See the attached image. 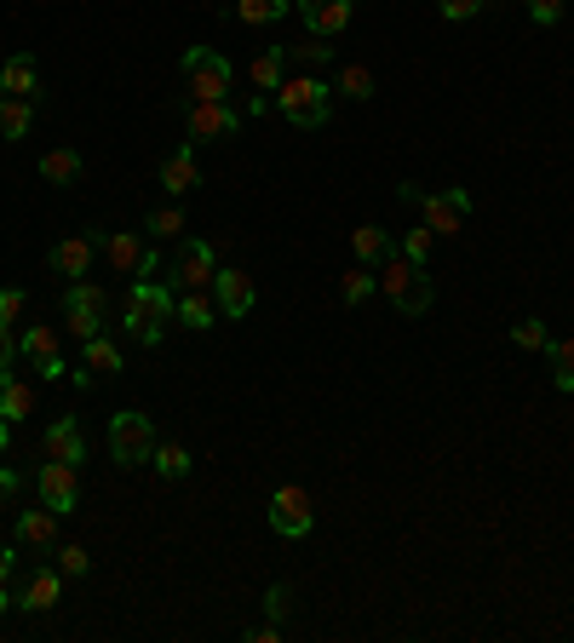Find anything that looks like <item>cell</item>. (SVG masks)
Here are the masks:
<instances>
[{
    "mask_svg": "<svg viewBox=\"0 0 574 643\" xmlns=\"http://www.w3.org/2000/svg\"><path fill=\"white\" fill-rule=\"evenodd\" d=\"M18 351H23L29 362H36V374H41V380H63V356H58V340H52V328H29Z\"/></svg>",
    "mask_w": 574,
    "mask_h": 643,
    "instance_id": "17",
    "label": "cell"
},
{
    "mask_svg": "<svg viewBox=\"0 0 574 643\" xmlns=\"http://www.w3.org/2000/svg\"><path fill=\"white\" fill-rule=\"evenodd\" d=\"M288 615H293V592H288V586H270V592H264V621L282 626Z\"/></svg>",
    "mask_w": 574,
    "mask_h": 643,
    "instance_id": "37",
    "label": "cell"
},
{
    "mask_svg": "<svg viewBox=\"0 0 574 643\" xmlns=\"http://www.w3.org/2000/svg\"><path fill=\"white\" fill-rule=\"evenodd\" d=\"M110 454H115V465H144L150 454H155V425H150V414H115L110 420Z\"/></svg>",
    "mask_w": 574,
    "mask_h": 643,
    "instance_id": "6",
    "label": "cell"
},
{
    "mask_svg": "<svg viewBox=\"0 0 574 643\" xmlns=\"http://www.w3.org/2000/svg\"><path fill=\"white\" fill-rule=\"evenodd\" d=\"M36 483H41V505H52L58 518H70L75 505H81V478H75V465H63V460H47Z\"/></svg>",
    "mask_w": 574,
    "mask_h": 643,
    "instance_id": "11",
    "label": "cell"
},
{
    "mask_svg": "<svg viewBox=\"0 0 574 643\" xmlns=\"http://www.w3.org/2000/svg\"><path fill=\"white\" fill-rule=\"evenodd\" d=\"M528 18L534 23H557L563 18V0H528Z\"/></svg>",
    "mask_w": 574,
    "mask_h": 643,
    "instance_id": "41",
    "label": "cell"
},
{
    "mask_svg": "<svg viewBox=\"0 0 574 643\" xmlns=\"http://www.w3.org/2000/svg\"><path fill=\"white\" fill-rule=\"evenodd\" d=\"M87 569H92L87 546H58V574H63V581H81Z\"/></svg>",
    "mask_w": 574,
    "mask_h": 643,
    "instance_id": "36",
    "label": "cell"
},
{
    "mask_svg": "<svg viewBox=\"0 0 574 643\" xmlns=\"http://www.w3.org/2000/svg\"><path fill=\"white\" fill-rule=\"evenodd\" d=\"M29 414H36V385H29V380H18L12 374V368H0V420H29Z\"/></svg>",
    "mask_w": 574,
    "mask_h": 643,
    "instance_id": "18",
    "label": "cell"
},
{
    "mask_svg": "<svg viewBox=\"0 0 574 643\" xmlns=\"http://www.w3.org/2000/svg\"><path fill=\"white\" fill-rule=\"evenodd\" d=\"M179 322H184V328H195V333H201V328H213V322H219L213 293H184V299H179Z\"/></svg>",
    "mask_w": 574,
    "mask_h": 643,
    "instance_id": "27",
    "label": "cell"
},
{
    "mask_svg": "<svg viewBox=\"0 0 574 643\" xmlns=\"http://www.w3.org/2000/svg\"><path fill=\"white\" fill-rule=\"evenodd\" d=\"M150 460H155L161 478H173V483L190 471V449H179V443H155V454H150Z\"/></svg>",
    "mask_w": 574,
    "mask_h": 643,
    "instance_id": "32",
    "label": "cell"
},
{
    "mask_svg": "<svg viewBox=\"0 0 574 643\" xmlns=\"http://www.w3.org/2000/svg\"><path fill=\"white\" fill-rule=\"evenodd\" d=\"M195 184H201L195 150H179V155H167V161H161V190H167V195H190Z\"/></svg>",
    "mask_w": 574,
    "mask_h": 643,
    "instance_id": "20",
    "label": "cell"
},
{
    "mask_svg": "<svg viewBox=\"0 0 574 643\" xmlns=\"http://www.w3.org/2000/svg\"><path fill=\"white\" fill-rule=\"evenodd\" d=\"M104 311H110V299H104V288H92V282H75L70 293H63V328H70L75 340L104 333Z\"/></svg>",
    "mask_w": 574,
    "mask_h": 643,
    "instance_id": "7",
    "label": "cell"
},
{
    "mask_svg": "<svg viewBox=\"0 0 574 643\" xmlns=\"http://www.w3.org/2000/svg\"><path fill=\"white\" fill-rule=\"evenodd\" d=\"M546 340H552L546 322H534V317L512 322V345H517V351H546Z\"/></svg>",
    "mask_w": 574,
    "mask_h": 643,
    "instance_id": "34",
    "label": "cell"
},
{
    "mask_svg": "<svg viewBox=\"0 0 574 643\" xmlns=\"http://www.w3.org/2000/svg\"><path fill=\"white\" fill-rule=\"evenodd\" d=\"M293 7H299V0H293Z\"/></svg>",
    "mask_w": 574,
    "mask_h": 643,
    "instance_id": "48",
    "label": "cell"
},
{
    "mask_svg": "<svg viewBox=\"0 0 574 643\" xmlns=\"http://www.w3.org/2000/svg\"><path fill=\"white\" fill-rule=\"evenodd\" d=\"M546 362H552V385L568 396L574 391V340H546Z\"/></svg>",
    "mask_w": 574,
    "mask_h": 643,
    "instance_id": "24",
    "label": "cell"
},
{
    "mask_svg": "<svg viewBox=\"0 0 574 643\" xmlns=\"http://www.w3.org/2000/svg\"><path fill=\"white\" fill-rule=\"evenodd\" d=\"M167 322H179V299L167 293L155 277H139L121 299V328L132 333L139 345H161L167 340Z\"/></svg>",
    "mask_w": 574,
    "mask_h": 643,
    "instance_id": "1",
    "label": "cell"
},
{
    "mask_svg": "<svg viewBox=\"0 0 574 643\" xmlns=\"http://www.w3.org/2000/svg\"><path fill=\"white\" fill-rule=\"evenodd\" d=\"M0 586H12V546H0Z\"/></svg>",
    "mask_w": 574,
    "mask_h": 643,
    "instance_id": "45",
    "label": "cell"
},
{
    "mask_svg": "<svg viewBox=\"0 0 574 643\" xmlns=\"http://www.w3.org/2000/svg\"><path fill=\"white\" fill-rule=\"evenodd\" d=\"M63 597V574L58 569H36L23 581V592H18V609H29V615H41V609H52Z\"/></svg>",
    "mask_w": 574,
    "mask_h": 643,
    "instance_id": "19",
    "label": "cell"
},
{
    "mask_svg": "<svg viewBox=\"0 0 574 643\" xmlns=\"http://www.w3.org/2000/svg\"><path fill=\"white\" fill-rule=\"evenodd\" d=\"M299 63H311V70H316V63H328V47H322V36H311V41H299V47H288Z\"/></svg>",
    "mask_w": 574,
    "mask_h": 643,
    "instance_id": "40",
    "label": "cell"
},
{
    "mask_svg": "<svg viewBox=\"0 0 574 643\" xmlns=\"http://www.w3.org/2000/svg\"><path fill=\"white\" fill-rule=\"evenodd\" d=\"M0 92H12V98H36V58H7L0 63Z\"/></svg>",
    "mask_w": 574,
    "mask_h": 643,
    "instance_id": "22",
    "label": "cell"
},
{
    "mask_svg": "<svg viewBox=\"0 0 574 643\" xmlns=\"http://www.w3.org/2000/svg\"><path fill=\"white\" fill-rule=\"evenodd\" d=\"M18 317H23V293L7 288V293H0V322H18Z\"/></svg>",
    "mask_w": 574,
    "mask_h": 643,
    "instance_id": "42",
    "label": "cell"
},
{
    "mask_svg": "<svg viewBox=\"0 0 574 643\" xmlns=\"http://www.w3.org/2000/svg\"><path fill=\"white\" fill-rule=\"evenodd\" d=\"M47 454H52V460H63V465H81V460H87V443H81L75 420H58V425H47Z\"/></svg>",
    "mask_w": 574,
    "mask_h": 643,
    "instance_id": "21",
    "label": "cell"
},
{
    "mask_svg": "<svg viewBox=\"0 0 574 643\" xmlns=\"http://www.w3.org/2000/svg\"><path fill=\"white\" fill-rule=\"evenodd\" d=\"M230 58L213 52V47H190L184 52V81L195 87V98H208V104H224L230 98Z\"/></svg>",
    "mask_w": 574,
    "mask_h": 643,
    "instance_id": "5",
    "label": "cell"
},
{
    "mask_svg": "<svg viewBox=\"0 0 574 643\" xmlns=\"http://www.w3.org/2000/svg\"><path fill=\"white\" fill-rule=\"evenodd\" d=\"M311 523H316V512H311V494L299 483H282L276 494H270V529L276 534L299 540V534H311Z\"/></svg>",
    "mask_w": 574,
    "mask_h": 643,
    "instance_id": "8",
    "label": "cell"
},
{
    "mask_svg": "<svg viewBox=\"0 0 574 643\" xmlns=\"http://www.w3.org/2000/svg\"><path fill=\"white\" fill-rule=\"evenodd\" d=\"M7 436H12V420H0V454H7Z\"/></svg>",
    "mask_w": 574,
    "mask_h": 643,
    "instance_id": "46",
    "label": "cell"
},
{
    "mask_svg": "<svg viewBox=\"0 0 574 643\" xmlns=\"http://www.w3.org/2000/svg\"><path fill=\"white\" fill-rule=\"evenodd\" d=\"M29 121H36V110H29V98H0V139H23Z\"/></svg>",
    "mask_w": 574,
    "mask_h": 643,
    "instance_id": "25",
    "label": "cell"
},
{
    "mask_svg": "<svg viewBox=\"0 0 574 643\" xmlns=\"http://www.w3.org/2000/svg\"><path fill=\"white\" fill-rule=\"evenodd\" d=\"M18 546H29V552H52L58 546V512L52 505H29V512L18 518Z\"/></svg>",
    "mask_w": 574,
    "mask_h": 643,
    "instance_id": "15",
    "label": "cell"
},
{
    "mask_svg": "<svg viewBox=\"0 0 574 643\" xmlns=\"http://www.w3.org/2000/svg\"><path fill=\"white\" fill-rule=\"evenodd\" d=\"M282 58H288V47H264L259 58H253V87H264V92H276L282 87Z\"/></svg>",
    "mask_w": 574,
    "mask_h": 643,
    "instance_id": "29",
    "label": "cell"
},
{
    "mask_svg": "<svg viewBox=\"0 0 574 643\" xmlns=\"http://www.w3.org/2000/svg\"><path fill=\"white\" fill-rule=\"evenodd\" d=\"M351 248H356L362 264H385V259H391V235H385L380 224H356V230H351Z\"/></svg>",
    "mask_w": 574,
    "mask_h": 643,
    "instance_id": "23",
    "label": "cell"
},
{
    "mask_svg": "<svg viewBox=\"0 0 574 643\" xmlns=\"http://www.w3.org/2000/svg\"><path fill=\"white\" fill-rule=\"evenodd\" d=\"M276 110L293 121V127H322L328 110H333V87L322 76H288L276 87Z\"/></svg>",
    "mask_w": 574,
    "mask_h": 643,
    "instance_id": "3",
    "label": "cell"
},
{
    "mask_svg": "<svg viewBox=\"0 0 574 643\" xmlns=\"http://www.w3.org/2000/svg\"><path fill=\"white\" fill-rule=\"evenodd\" d=\"M213 277H219V248L213 242H184L179 259H173V282L184 293H208Z\"/></svg>",
    "mask_w": 574,
    "mask_h": 643,
    "instance_id": "9",
    "label": "cell"
},
{
    "mask_svg": "<svg viewBox=\"0 0 574 643\" xmlns=\"http://www.w3.org/2000/svg\"><path fill=\"white\" fill-rule=\"evenodd\" d=\"M299 12H305V29L311 36H340V29L351 23V12H356V0H299Z\"/></svg>",
    "mask_w": 574,
    "mask_h": 643,
    "instance_id": "14",
    "label": "cell"
},
{
    "mask_svg": "<svg viewBox=\"0 0 574 643\" xmlns=\"http://www.w3.org/2000/svg\"><path fill=\"white\" fill-rule=\"evenodd\" d=\"M333 87H340L345 98H356V104H362V98H374V92H380V81H374V70H367V63H345V70H340V81H333Z\"/></svg>",
    "mask_w": 574,
    "mask_h": 643,
    "instance_id": "30",
    "label": "cell"
},
{
    "mask_svg": "<svg viewBox=\"0 0 574 643\" xmlns=\"http://www.w3.org/2000/svg\"><path fill=\"white\" fill-rule=\"evenodd\" d=\"M7 603H12V592H7V586H0V615H7Z\"/></svg>",
    "mask_w": 574,
    "mask_h": 643,
    "instance_id": "47",
    "label": "cell"
},
{
    "mask_svg": "<svg viewBox=\"0 0 574 643\" xmlns=\"http://www.w3.org/2000/svg\"><path fill=\"white\" fill-rule=\"evenodd\" d=\"M92 259H98L92 235H63V242L52 248V270H58V277H92Z\"/></svg>",
    "mask_w": 574,
    "mask_h": 643,
    "instance_id": "16",
    "label": "cell"
},
{
    "mask_svg": "<svg viewBox=\"0 0 574 643\" xmlns=\"http://www.w3.org/2000/svg\"><path fill=\"white\" fill-rule=\"evenodd\" d=\"M288 7H293V0H235V18H242V23H276V18H288Z\"/></svg>",
    "mask_w": 574,
    "mask_h": 643,
    "instance_id": "31",
    "label": "cell"
},
{
    "mask_svg": "<svg viewBox=\"0 0 574 643\" xmlns=\"http://www.w3.org/2000/svg\"><path fill=\"white\" fill-rule=\"evenodd\" d=\"M402 195L420 201V213H425L431 235H460L465 219H471V190H431V195H420L414 184H402Z\"/></svg>",
    "mask_w": 574,
    "mask_h": 643,
    "instance_id": "4",
    "label": "cell"
},
{
    "mask_svg": "<svg viewBox=\"0 0 574 643\" xmlns=\"http://www.w3.org/2000/svg\"><path fill=\"white\" fill-rule=\"evenodd\" d=\"M242 132V115L230 104H208V98H195L190 104V139L195 144H213V139H235Z\"/></svg>",
    "mask_w": 574,
    "mask_h": 643,
    "instance_id": "12",
    "label": "cell"
},
{
    "mask_svg": "<svg viewBox=\"0 0 574 643\" xmlns=\"http://www.w3.org/2000/svg\"><path fill=\"white\" fill-rule=\"evenodd\" d=\"M374 288H380V277H374V270H367V264H362V270H345V282H340L345 304H362V299L374 293Z\"/></svg>",
    "mask_w": 574,
    "mask_h": 643,
    "instance_id": "35",
    "label": "cell"
},
{
    "mask_svg": "<svg viewBox=\"0 0 574 643\" xmlns=\"http://www.w3.org/2000/svg\"><path fill=\"white\" fill-rule=\"evenodd\" d=\"M380 288H385V299L396 304L402 317H425L431 311V277H425V264H414V259H402V253H391L385 264H380Z\"/></svg>",
    "mask_w": 574,
    "mask_h": 643,
    "instance_id": "2",
    "label": "cell"
},
{
    "mask_svg": "<svg viewBox=\"0 0 574 643\" xmlns=\"http://www.w3.org/2000/svg\"><path fill=\"white\" fill-rule=\"evenodd\" d=\"M87 345V368L92 374H121V351H115V340H104V333H92V340H81Z\"/></svg>",
    "mask_w": 574,
    "mask_h": 643,
    "instance_id": "28",
    "label": "cell"
},
{
    "mask_svg": "<svg viewBox=\"0 0 574 643\" xmlns=\"http://www.w3.org/2000/svg\"><path fill=\"white\" fill-rule=\"evenodd\" d=\"M208 293H213V304H219L224 322H242V317L253 311V299H259V293H253V277H242V270H219Z\"/></svg>",
    "mask_w": 574,
    "mask_h": 643,
    "instance_id": "13",
    "label": "cell"
},
{
    "mask_svg": "<svg viewBox=\"0 0 574 643\" xmlns=\"http://www.w3.org/2000/svg\"><path fill=\"white\" fill-rule=\"evenodd\" d=\"M150 235H155V242H179V235H184V208H155L150 213Z\"/></svg>",
    "mask_w": 574,
    "mask_h": 643,
    "instance_id": "33",
    "label": "cell"
},
{
    "mask_svg": "<svg viewBox=\"0 0 574 643\" xmlns=\"http://www.w3.org/2000/svg\"><path fill=\"white\" fill-rule=\"evenodd\" d=\"M92 242H98V253H104L110 259V270H115V277H139V270H144V235L139 230H92Z\"/></svg>",
    "mask_w": 574,
    "mask_h": 643,
    "instance_id": "10",
    "label": "cell"
},
{
    "mask_svg": "<svg viewBox=\"0 0 574 643\" xmlns=\"http://www.w3.org/2000/svg\"><path fill=\"white\" fill-rule=\"evenodd\" d=\"M248 643H276V621H264V626H253V632H248Z\"/></svg>",
    "mask_w": 574,
    "mask_h": 643,
    "instance_id": "44",
    "label": "cell"
},
{
    "mask_svg": "<svg viewBox=\"0 0 574 643\" xmlns=\"http://www.w3.org/2000/svg\"><path fill=\"white\" fill-rule=\"evenodd\" d=\"M18 483H23V478H18V471H12L7 460H0V494H18Z\"/></svg>",
    "mask_w": 574,
    "mask_h": 643,
    "instance_id": "43",
    "label": "cell"
},
{
    "mask_svg": "<svg viewBox=\"0 0 574 643\" xmlns=\"http://www.w3.org/2000/svg\"><path fill=\"white\" fill-rule=\"evenodd\" d=\"M41 179L47 184H75L81 179V155L75 150H47L41 155Z\"/></svg>",
    "mask_w": 574,
    "mask_h": 643,
    "instance_id": "26",
    "label": "cell"
},
{
    "mask_svg": "<svg viewBox=\"0 0 574 643\" xmlns=\"http://www.w3.org/2000/svg\"><path fill=\"white\" fill-rule=\"evenodd\" d=\"M436 12H443L449 23H465V18L483 12V0H436Z\"/></svg>",
    "mask_w": 574,
    "mask_h": 643,
    "instance_id": "39",
    "label": "cell"
},
{
    "mask_svg": "<svg viewBox=\"0 0 574 643\" xmlns=\"http://www.w3.org/2000/svg\"><path fill=\"white\" fill-rule=\"evenodd\" d=\"M431 224H420V230H409V242H402V259H414V264H425V253H431Z\"/></svg>",
    "mask_w": 574,
    "mask_h": 643,
    "instance_id": "38",
    "label": "cell"
}]
</instances>
